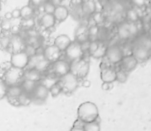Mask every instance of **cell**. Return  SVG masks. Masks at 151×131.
<instances>
[{"instance_id": "603a6c76", "label": "cell", "mask_w": 151, "mask_h": 131, "mask_svg": "<svg viewBox=\"0 0 151 131\" xmlns=\"http://www.w3.org/2000/svg\"><path fill=\"white\" fill-rule=\"evenodd\" d=\"M42 78V74L35 69H26L24 70V79L39 83Z\"/></svg>"}, {"instance_id": "ac0fdd59", "label": "cell", "mask_w": 151, "mask_h": 131, "mask_svg": "<svg viewBox=\"0 0 151 131\" xmlns=\"http://www.w3.org/2000/svg\"><path fill=\"white\" fill-rule=\"evenodd\" d=\"M142 9H137L131 5H128L124 13L125 20L127 22H132V23L140 22V20L142 19V14L140 11Z\"/></svg>"}, {"instance_id": "e575fe53", "label": "cell", "mask_w": 151, "mask_h": 131, "mask_svg": "<svg viewBox=\"0 0 151 131\" xmlns=\"http://www.w3.org/2000/svg\"><path fill=\"white\" fill-rule=\"evenodd\" d=\"M117 70V74H116V81H118L119 83H125L127 78H128V74L127 72H126L125 70L118 68Z\"/></svg>"}, {"instance_id": "30bf717a", "label": "cell", "mask_w": 151, "mask_h": 131, "mask_svg": "<svg viewBox=\"0 0 151 131\" xmlns=\"http://www.w3.org/2000/svg\"><path fill=\"white\" fill-rule=\"evenodd\" d=\"M37 24L41 30H45V31L50 32L51 30L56 28L58 22L53 14L42 13V14H40L39 18L37 19Z\"/></svg>"}, {"instance_id": "f35d334b", "label": "cell", "mask_w": 151, "mask_h": 131, "mask_svg": "<svg viewBox=\"0 0 151 131\" xmlns=\"http://www.w3.org/2000/svg\"><path fill=\"white\" fill-rule=\"evenodd\" d=\"M36 50H37V48H36L35 46L30 45V44H26V46H25L23 51H24L29 57H31V56L36 55Z\"/></svg>"}, {"instance_id": "ab89813d", "label": "cell", "mask_w": 151, "mask_h": 131, "mask_svg": "<svg viewBox=\"0 0 151 131\" xmlns=\"http://www.w3.org/2000/svg\"><path fill=\"white\" fill-rule=\"evenodd\" d=\"M99 44H100V41H90L88 51V54L90 56H91V55L97 49Z\"/></svg>"}, {"instance_id": "5bb4252c", "label": "cell", "mask_w": 151, "mask_h": 131, "mask_svg": "<svg viewBox=\"0 0 151 131\" xmlns=\"http://www.w3.org/2000/svg\"><path fill=\"white\" fill-rule=\"evenodd\" d=\"M26 46V41L19 34L11 35V43L8 52L12 54L19 51H23Z\"/></svg>"}, {"instance_id": "11a10c76", "label": "cell", "mask_w": 151, "mask_h": 131, "mask_svg": "<svg viewBox=\"0 0 151 131\" xmlns=\"http://www.w3.org/2000/svg\"><path fill=\"white\" fill-rule=\"evenodd\" d=\"M123 1H125V2H128L129 0H123Z\"/></svg>"}, {"instance_id": "83f0119b", "label": "cell", "mask_w": 151, "mask_h": 131, "mask_svg": "<svg viewBox=\"0 0 151 131\" xmlns=\"http://www.w3.org/2000/svg\"><path fill=\"white\" fill-rule=\"evenodd\" d=\"M37 25V19L35 18H30L26 19H20V27L23 30H29L32 28L36 27Z\"/></svg>"}, {"instance_id": "d4e9b609", "label": "cell", "mask_w": 151, "mask_h": 131, "mask_svg": "<svg viewBox=\"0 0 151 131\" xmlns=\"http://www.w3.org/2000/svg\"><path fill=\"white\" fill-rule=\"evenodd\" d=\"M58 80H59L58 78H57L53 74L48 72V73L42 75V79H41V81L39 83H41L42 85H43L44 86H46L48 89H50L52 85H54L55 84H57L58 82Z\"/></svg>"}, {"instance_id": "1f68e13d", "label": "cell", "mask_w": 151, "mask_h": 131, "mask_svg": "<svg viewBox=\"0 0 151 131\" xmlns=\"http://www.w3.org/2000/svg\"><path fill=\"white\" fill-rule=\"evenodd\" d=\"M0 43L3 48V51H8L11 43V34L4 33L0 37Z\"/></svg>"}, {"instance_id": "836d02e7", "label": "cell", "mask_w": 151, "mask_h": 131, "mask_svg": "<svg viewBox=\"0 0 151 131\" xmlns=\"http://www.w3.org/2000/svg\"><path fill=\"white\" fill-rule=\"evenodd\" d=\"M49 90H50V94L53 98H56V97L59 96L63 93V89H62V86L59 84V82H58L57 84H55L54 85H52Z\"/></svg>"}, {"instance_id": "7dc6e473", "label": "cell", "mask_w": 151, "mask_h": 131, "mask_svg": "<svg viewBox=\"0 0 151 131\" xmlns=\"http://www.w3.org/2000/svg\"><path fill=\"white\" fill-rule=\"evenodd\" d=\"M50 1L57 7V6H58V5H61V4H63V1H64V0H50Z\"/></svg>"}, {"instance_id": "f546056e", "label": "cell", "mask_w": 151, "mask_h": 131, "mask_svg": "<svg viewBox=\"0 0 151 131\" xmlns=\"http://www.w3.org/2000/svg\"><path fill=\"white\" fill-rule=\"evenodd\" d=\"M32 103V96L23 92V93L17 100L16 105L18 106H28Z\"/></svg>"}, {"instance_id": "484cf974", "label": "cell", "mask_w": 151, "mask_h": 131, "mask_svg": "<svg viewBox=\"0 0 151 131\" xmlns=\"http://www.w3.org/2000/svg\"><path fill=\"white\" fill-rule=\"evenodd\" d=\"M108 43L107 42H103L100 41V44L97 48V49L91 55V57L95 59H103L105 56L107 48H108Z\"/></svg>"}, {"instance_id": "7a4b0ae2", "label": "cell", "mask_w": 151, "mask_h": 131, "mask_svg": "<svg viewBox=\"0 0 151 131\" xmlns=\"http://www.w3.org/2000/svg\"><path fill=\"white\" fill-rule=\"evenodd\" d=\"M124 56L125 55L121 45L115 43V44L108 45L105 56L103 59H104L111 66H116L120 63Z\"/></svg>"}, {"instance_id": "f907efd6", "label": "cell", "mask_w": 151, "mask_h": 131, "mask_svg": "<svg viewBox=\"0 0 151 131\" xmlns=\"http://www.w3.org/2000/svg\"><path fill=\"white\" fill-rule=\"evenodd\" d=\"M147 7L150 8L151 10V0H148V4H147Z\"/></svg>"}, {"instance_id": "d6986e66", "label": "cell", "mask_w": 151, "mask_h": 131, "mask_svg": "<svg viewBox=\"0 0 151 131\" xmlns=\"http://www.w3.org/2000/svg\"><path fill=\"white\" fill-rule=\"evenodd\" d=\"M74 37L76 41L81 43L84 42L86 41H88V23H81L78 27L75 30V33H74Z\"/></svg>"}, {"instance_id": "3957f363", "label": "cell", "mask_w": 151, "mask_h": 131, "mask_svg": "<svg viewBox=\"0 0 151 131\" xmlns=\"http://www.w3.org/2000/svg\"><path fill=\"white\" fill-rule=\"evenodd\" d=\"M89 70H90V63L86 56H84V57L80 60L71 63L70 72L75 75L81 80L87 78V76L89 73Z\"/></svg>"}, {"instance_id": "52a82bcc", "label": "cell", "mask_w": 151, "mask_h": 131, "mask_svg": "<svg viewBox=\"0 0 151 131\" xmlns=\"http://www.w3.org/2000/svg\"><path fill=\"white\" fill-rule=\"evenodd\" d=\"M70 70H71V63L65 60L64 57H62L61 59L51 63L49 72L53 74L57 78H60L65 75L68 74Z\"/></svg>"}, {"instance_id": "816d5d0a", "label": "cell", "mask_w": 151, "mask_h": 131, "mask_svg": "<svg viewBox=\"0 0 151 131\" xmlns=\"http://www.w3.org/2000/svg\"><path fill=\"white\" fill-rule=\"evenodd\" d=\"M2 4H3V0H0V11L2 9Z\"/></svg>"}, {"instance_id": "9c48e42d", "label": "cell", "mask_w": 151, "mask_h": 131, "mask_svg": "<svg viewBox=\"0 0 151 131\" xmlns=\"http://www.w3.org/2000/svg\"><path fill=\"white\" fill-rule=\"evenodd\" d=\"M28 61H29V56L24 51L12 53L10 57V63L12 66L23 70H25L27 68Z\"/></svg>"}, {"instance_id": "f5cc1de1", "label": "cell", "mask_w": 151, "mask_h": 131, "mask_svg": "<svg viewBox=\"0 0 151 131\" xmlns=\"http://www.w3.org/2000/svg\"><path fill=\"white\" fill-rule=\"evenodd\" d=\"M150 31H151V20H150Z\"/></svg>"}, {"instance_id": "ffe728a7", "label": "cell", "mask_w": 151, "mask_h": 131, "mask_svg": "<svg viewBox=\"0 0 151 131\" xmlns=\"http://www.w3.org/2000/svg\"><path fill=\"white\" fill-rule=\"evenodd\" d=\"M72 40L70 38L69 35L65 34V33H60L58 35H57L54 39H53V44L55 46H57L62 52H64L68 46L72 43Z\"/></svg>"}, {"instance_id": "cb8c5ba5", "label": "cell", "mask_w": 151, "mask_h": 131, "mask_svg": "<svg viewBox=\"0 0 151 131\" xmlns=\"http://www.w3.org/2000/svg\"><path fill=\"white\" fill-rule=\"evenodd\" d=\"M35 13H36V9L35 7H33L29 4H25V5H23L20 8L21 19H30V18H35Z\"/></svg>"}, {"instance_id": "7bdbcfd3", "label": "cell", "mask_w": 151, "mask_h": 131, "mask_svg": "<svg viewBox=\"0 0 151 131\" xmlns=\"http://www.w3.org/2000/svg\"><path fill=\"white\" fill-rule=\"evenodd\" d=\"M12 19H21V15H20V8H13L12 11Z\"/></svg>"}, {"instance_id": "ee69618b", "label": "cell", "mask_w": 151, "mask_h": 131, "mask_svg": "<svg viewBox=\"0 0 151 131\" xmlns=\"http://www.w3.org/2000/svg\"><path fill=\"white\" fill-rule=\"evenodd\" d=\"M113 84H110V83H103L102 85V89L104 91H109L112 88Z\"/></svg>"}, {"instance_id": "74e56055", "label": "cell", "mask_w": 151, "mask_h": 131, "mask_svg": "<svg viewBox=\"0 0 151 131\" xmlns=\"http://www.w3.org/2000/svg\"><path fill=\"white\" fill-rule=\"evenodd\" d=\"M7 88H8V85L5 84V82L3 79L2 76H0V100L6 97Z\"/></svg>"}, {"instance_id": "db71d44e", "label": "cell", "mask_w": 151, "mask_h": 131, "mask_svg": "<svg viewBox=\"0 0 151 131\" xmlns=\"http://www.w3.org/2000/svg\"><path fill=\"white\" fill-rule=\"evenodd\" d=\"M149 60H150L151 61V53H150V59H149Z\"/></svg>"}, {"instance_id": "60d3db41", "label": "cell", "mask_w": 151, "mask_h": 131, "mask_svg": "<svg viewBox=\"0 0 151 131\" xmlns=\"http://www.w3.org/2000/svg\"><path fill=\"white\" fill-rule=\"evenodd\" d=\"M49 0H29V4H31L35 9H38V8L42 7Z\"/></svg>"}, {"instance_id": "d590c367", "label": "cell", "mask_w": 151, "mask_h": 131, "mask_svg": "<svg viewBox=\"0 0 151 131\" xmlns=\"http://www.w3.org/2000/svg\"><path fill=\"white\" fill-rule=\"evenodd\" d=\"M128 3L131 6L137 9H144L147 8L148 0H129Z\"/></svg>"}, {"instance_id": "681fc988", "label": "cell", "mask_w": 151, "mask_h": 131, "mask_svg": "<svg viewBox=\"0 0 151 131\" xmlns=\"http://www.w3.org/2000/svg\"><path fill=\"white\" fill-rule=\"evenodd\" d=\"M4 29H3V27L1 26V23H0V37L2 35H4Z\"/></svg>"}, {"instance_id": "4dcf8cb0", "label": "cell", "mask_w": 151, "mask_h": 131, "mask_svg": "<svg viewBox=\"0 0 151 131\" xmlns=\"http://www.w3.org/2000/svg\"><path fill=\"white\" fill-rule=\"evenodd\" d=\"M83 129L85 131H101L100 122L98 120L84 123Z\"/></svg>"}, {"instance_id": "f1b7e54d", "label": "cell", "mask_w": 151, "mask_h": 131, "mask_svg": "<svg viewBox=\"0 0 151 131\" xmlns=\"http://www.w3.org/2000/svg\"><path fill=\"white\" fill-rule=\"evenodd\" d=\"M88 26V39L89 41H98L99 33H100V27L99 25H90Z\"/></svg>"}, {"instance_id": "b9f144b4", "label": "cell", "mask_w": 151, "mask_h": 131, "mask_svg": "<svg viewBox=\"0 0 151 131\" xmlns=\"http://www.w3.org/2000/svg\"><path fill=\"white\" fill-rule=\"evenodd\" d=\"M12 64L10 63V61H4L2 63H0V70L2 71V74L4 72H5L6 70H8L10 68H12Z\"/></svg>"}, {"instance_id": "6da1fadb", "label": "cell", "mask_w": 151, "mask_h": 131, "mask_svg": "<svg viewBox=\"0 0 151 131\" xmlns=\"http://www.w3.org/2000/svg\"><path fill=\"white\" fill-rule=\"evenodd\" d=\"M78 119L84 123L94 122L99 119V110L97 106L90 101L81 103L77 110Z\"/></svg>"}, {"instance_id": "8992f818", "label": "cell", "mask_w": 151, "mask_h": 131, "mask_svg": "<svg viewBox=\"0 0 151 131\" xmlns=\"http://www.w3.org/2000/svg\"><path fill=\"white\" fill-rule=\"evenodd\" d=\"M84 55L81 43L76 41H73L68 48L63 52V57L70 63L83 58Z\"/></svg>"}, {"instance_id": "ba28073f", "label": "cell", "mask_w": 151, "mask_h": 131, "mask_svg": "<svg viewBox=\"0 0 151 131\" xmlns=\"http://www.w3.org/2000/svg\"><path fill=\"white\" fill-rule=\"evenodd\" d=\"M116 34L118 39L122 42H128L134 40V37L130 32L129 22L126 20H121L117 24L116 26Z\"/></svg>"}, {"instance_id": "9a60e30c", "label": "cell", "mask_w": 151, "mask_h": 131, "mask_svg": "<svg viewBox=\"0 0 151 131\" xmlns=\"http://www.w3.org/2000/svg\"><path fill=\"white\" fill-rule=\"evenodd\" d=\"M138 64H139V63L137 62V60L132 55H128V56H125L123 57L122 61L120 62V63L118 66L119 69L125 70L127 73H130L136 69Z\"/></svg>"}, {"instance_id": "7402d4cb", "label": "cell", "mask_w": 151, "mask_h": 131, "mask_svg": "<svg viewBox=\"0 0 151 131\" xmlns=\"http://www.w3.org/2000/svg\"><path fill=\"white\" fill-rule=\"evenodd\" d=\"M22 93H23V90H22L20 85H11V86H8V88H7L6 98L8 99V100H9L11 103L16 105L17 100L19 99V97Z\"/></svg>"}, {"instance_id": "bcb514c9", "label": "cell", "mask_w": 151, "mask_h": 131, "mask_svg": "<svg viewBox=\"0 0 151 131\" xmlns=\"http://www.w3.org/2000/svg\"><path fill=\"white\" fill-rule=\"evenodd\" d=\"M3 18H4V19H5L12 20V12H11V11H6V12L4 13V17H3Z\"/></svg>"}, {"instance_id": "4fadbf2b", "label": "cell", "mask_w": 151, "mask_h": 131, "mask_svg": "<svg viewBox=\"0 0 151 131\" xmlns=\"http://www.w3.org/2000/svg\"><path fill=\"white\" fill-rule=\"evenodd\" d=\"M49 95H50V90L41 83H38L33 93L31 94L32 103L34 102V103L42 104L48 99Z\"/></svg>"}, {"instance_id": "d6a6232c", "label": "cell", "mask_w": 151, "mask_h": 131, "mask_svg": "<svg viewBox=\"0 0 151 131\" xmlns=\"http://www.w3.org/2000/svg\"><path fill=\"white\" fill-rule=\"evenodd\" d=\"M56 9V6L49 0L48 2H46L42 7L36 9V10H42V13H48V14H53L54 11Z\"/></svg>"}, {"instance_id": "44dd1931", "label": "cell", "mask_w": 151, "mask_h": 131, "mask_svg": "<svg viewBox=\"0 0 151 131\" xmlns=\"http://www.w3.org/2000/svg\"><path fill=\"white\" fill-rule=\"evenodd\" d=\"M53 15L58 23L65 22L70 16V9L68 6L64 5V4L58 5L56 7Z\"/></svg>"}, {"instance_id": "c3c4849f", "label": "cell", "mask_w": 151, "mask_h": 131, "mask_svg": "<svg viewBox=\"0 0 151 131\" xmlns=\"http://www.w3.org/2000/svg\"><path fill=\"white\" fill-rule=\"evenodd\" d=\"M70 131H85L84 130V129H83V127H76V126H73Z\"/></svg>"}, {"instance_id": "2e32d148", "label": "cell", "mask_w": 151, "mask_h": 131, "mask_svg": "<svg viewBox=\"0 0 151 131\" xmlns=\"http://www.w3.org/2000/svg\"><path fill=\"white\" fill-rule=\"evenodd\" d=\"M116 74L117 70L115 66H107L101 69L100 78L103 83L113 84L114 82H116Z\"/></svg>"}, {"instance_id": "e0dca14e", "label": "cell", "mask_w": 151, "mask_h": 131, "mask_svg": "<svg viewBox=\"0 0 151 131\" xmlns=\"http://www.w3.org/2000/svg\"><path fill=\"white\" fill-rule=\"evenodd\" d=\"M83 12V19H89L96 11H97V2L96 0H83L81 3Z\"/></svg>"}, {"instance_id": "7c38bea8", "label": "cell", "mask_w": 151, "mask_h": 131, "mask_svg": "<svg viewBox=\"0 0 151 131\" xmlns=\"http://www.w3.org/2000/svg\"><path fill=\"white\" fill-rule=\"evenodd\" d=\"M150 53L151 50L148 49L147 48L132 41V56L137 60L139 63L149 61Z\"/></svg>"}, {"instance_id": "f6af8a7d", "label": "cell", "mask_w": 151, "mask_h": 131, "mask_svg": "<svg viewBox=\"0 0 151 131\" xmlns=\"http://www.w3.org/2000/svg\"><path fill=\"white\" fill-rule=\"evenodd\" d=\"M81 84L84 87H86V88H88V87L91 85V82H90L88 79H86V78L81 80Z\"/></svg>"}, {"instance_id": "8fae6325", "label": "cell", "mask_w": 151, "mask_h": 131, "mask_svg": "<svg viewBox=\"0 0 151 131\" xmlns=\"http://www.w3.org/2000/svg\"><path fill=\"white\" fill-rule=\"evenodd\" d=\"M43 56L50 63L61 59L63 57V52L52 43H48L43 47Z\"/></svg>"}, {"instance_id": "277c9868", "label": "cell", "mask_w": 151, "mask_h": 131, "mask_svg": "<svg viewBox=\"0 0 151 131\" xmlns=\"http://www.w3.org/2000/svg\"><path fill=\"white\" fill-rule=\"evenodd\" d=\"M58 82L62 86L63 93L65 94L73 93L81 85V79H79L75 75L71 72L60 78Z\"/></svg>"}, {"instance_id": "5b68a950", "label": "cell", "mask_w": 151, "mask_h": 131, "mask_svg": "<svg viewBox=\"0 0 151 131\" xmlns=\"http://www.w3.org/2000/svg\"><path fill=\"white\" fill-rule=\"evenodd\" d=\"M2 78L8 86L20 85L24 79V70L12 67L2 74Z\"/></svg>"}, {"instance_id": "8d00e7d4", "label": "cell", "mask_w": 151, "mask_h": 131, "mask_svg": "<svg viewBox=\"0 0 151 131\" xmlns=\"http://www.w3.org/2000/svg\"><path fill=\"white\" fill-rule=\"evenodd\" d=\"M0 23H1V26H2L4 31V33H10V31H11V29L12 27V19L9 20V19H5L3 18Z\"/></svg>"}, {"instance_id": "4316f807", "label": "cell", "mask_w": 151, "mask_h": 131, "mask_svg": "<svg viewBox=\"0 0 151 131\" xmlns=\"http://www.w3.org/2000/svg\"><path fill=\"white\" fill-rule=\"evenodd\" d=\"M38 83L34 82V81H30L27 79H23V81L20 84V86L23 90L24 93H27V94H32L34 90L35 89V86L37 85Z\"/></svg>"}]
</instances>
